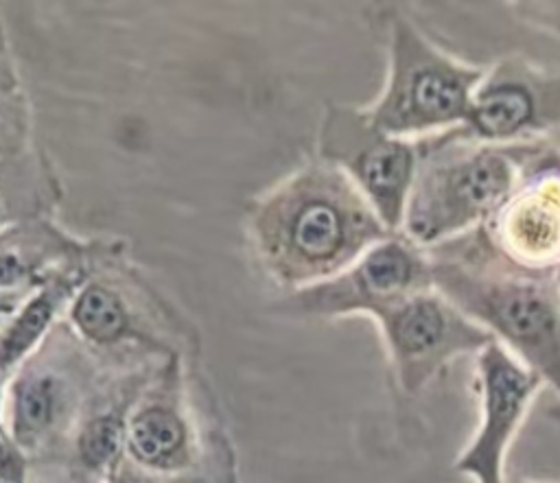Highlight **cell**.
Masks as SVG:
<instances>
[{
  "label": "cell",
  "instance_id": "obj_1",
  "mask_svg": "<svg viewBox=\"0 0 560 483\" xmlns=\"http://www.w3.org/2000/svg\"><path fill=\"white\" fill-rule=\"evenodd\" d=\"M427 254L433 288L560 396L556 273H529L503 262L479 229L427 249Z\"/></svg>",
  "mask_w": 560,
  "mask_h": 483
},
{
  "label": "cell",
  "instance_id": "obj_2",
  "mask_svg": "<svg viewBox=\"0 0 560 483\" xmlns=\"http://www.w3.org/2000/svg\"><path fill=\"white\" fill-rule=\"evenodd\" d=\"M538 142L486 144L451 129L418 140L420 162L398 232L427 251L481 227L512 192Z\"/></svg>",
  "mask_w": 560,
  "mask_h": 483
},
{
  "label": "cell",
  "instance_id": "obj_3",
  "mask_svg": "<svg viewBox=\"0 0 560 483\" xmlns=\"http://www.w3.org/2000/svg\"><path fill=\"white\" fill-rule=\"evenodd\" d=\"M486 66H472L440 48L413 17L387 15V76L370 120L398 138L422 140L459 127Z\"/></svg>",
  "mask_w": 560,
  "mask_h": 483
},
{
  "label": "cell",
  "instance_id": "obj_4",
  "mask_svg": "<svg viewBox=\"0 0 560 483\" xmlns=\"http://www.w3.org/2000/svg\"><path fill=\"white\" fill-rule=\"evenodd\" d=\"M389 234L335 168L304 175L280 203V260L291 275L335 273Z\"/></svg>",
  "mask_w": 560,
  "mask_h": 483
},
{
  "label": "cell",
  "instance_id": "obj_5",
  "mask_svg": "<svg viewBox=\"0 0 560 483\" xmlns=\"http://www.w3.org/2000/svg\"><path fill=\"white\" fill-rule=\"evenodd\" d=\"M383 337L398 391L422 393L457 356L477 354L492 339L440 291L424 288L370 315Z\"/></svg>",
  "mask_w": 560,
  "mask_h": 483
},
{
  "label": "cell",
  "instance_id": "obj_6",
  "mask_svg": "<svg viewBox=\"0 0 560 483\" xmlns=\"http://www.w3.org/2000/svg\"><path fill=\"white\" fill-rule=\"evenodd\" d=\"M451 131L486 144L551 140L560 133V72L518 52L492 61L472 92L468 118Z\"/></svg>",
  "mask_w": 560,
  "mask_h": 483
},
{
  "label": "cell",
  "instance_id": "obj_7",
  "mask_svg": "<svg viewBox=\"0 0 560 483\" xmlns=\"http://www.w3.org/2000/svg\"><path fill=\"white\" fill-rule=\"evenodd\" d=\"M477 229L503 262L529 273H556L560 264V149L551 140L536 144L512 192Z\"/></svg>",
  "mask_w": 560,
  "mask_h": 483
},
{
  "label": "cell",
  "instance_id": "obj_8",
  "mask_svg": "<svg viewBox=\"0 0 560 483\" xmlns=\"http://www.w3.org/2000/svg\"><path fill=\"white\" fill-rule=\"evenodd\" d=\"M322 151L346 168L381 223L398 232L420 162L418 140L378 129L368 111L332 107L324 125Z\"/></svg>",
  "mask_w": 560,
  "mask_h": 483
},
{
  "label": "cell",
  "instance_id": "obj_9",
  "mask_svg": "<svg viewBox=\"0 0 560 483\" xmlns=\"http://www.w3.org/2000/svg\"><path fill=\"white\" fill-rule=\"evenodd\" d=\"M540 387L545 382L499 341L483 345L475 354L479 424L457 455L455 472L472 483H505L510 446Z\"/></svg>",
  "mask_w": 560,
  "mask_h": 483
},
{
  "label": "cell",
  "instance_id": "obj_10",
  "mask_svg": "<svg viewBox=\"0 0 560 483\" xmlns=\"http://www.w3.org/2000/svg\"><path fill=\"white\" fill-rule=\"evenodd\" d=\"M424 288H433L429 254L394 232L363 251L339 278L308 291L302 306L319 315H372Z\"/></svg>",
  "mask_w": 560,
  "mask_h": 483
},
{
  "label": "cell",
  "instance_id": "obj_11",
  "mask_svg": "<svg viewBox=\"0 0 560 483\" xmlns=\"http://www.w3.org/2000/svg\"><path fill=\"white\" fill-rule=\"evenodd\" d=\"M125 444L131 459L158 472H173L188 466V426L166 404H147L136 411L125 428Z\"/></svg>",
  "mask_w": 560,
  "mask_h": 483
},
{
  "label": "cell",
  "instance_id": "obj_12",
  "mask_svg": "<svg viewBox=\"0 0 560 483\" xmlns=\"http://www.w3.org/2000/svg\"><path fill=\"white\" fill-rule=\"evenodd\" d=\"M63 387L52 374L31 372L11 389V435L15 448H33L55 424Z\"/></svg>",
  "mask_w": 560,
  "mask_h": 483
},
{
  "label": "cell",
  "instance_id": "obj_13",
  "mask_svg": "<svg viewBox=\"0 0 560 483\" xmlns=\"http://www.w3.org/2000/svg\"><path fill=\"white\" fill-rule=\"evenodd\" d=\"M74 321L79 330L90 341L96 343L116 341L127 326V317L120 302L101 286H92L81 293L74 306Z\"/></svg>",
  "mask_w": 560,
  "mask_h": 483
},
{
  "label": "cell",
  "instance_id": "obj_14",
  "mask_svg": "<svg viewBox=\"0 0 560 483\" xmlns=\"http://www.w3.org/2000/svg\"><path fill=\"white\" fill-rule=\"evenodd\" d=\"M125 428L127 424H122V420L114 413L96 415L85 422L77 439V452L81 463L90 470L107 468L125 444Z\"/></svg>",
  "mask_w": 560,
  "mask_h": 483
},
{
  "label": "cell",
  "instance_id": "obj_15",
  "mask_svg": "<svg viewBox=\"0 0 560 483\" xmlns=\"http://www.w3.org/2000/svg\"><path fill=\"white\" fill-rule=\"evenodd\" d=\"M50 315L52 302L48 295H42L13 321V326H9L0 341V369L15 365L31 350L50 321Z\"/></svg>",
  "mask_w": 560,
  "mask_h": 483
},
{
  "label": "cell",
  "instance_id": "obj_16",
  "mask_svg": "<svg viewBox=\"0 0 560 483\" xmlns=\"http://www.w3.org/2000/svg\"><path fill=\"white\" fill-rule=\"evenodd\" d=\"M510 7L521 22L560 37V0H521Z\"/></svg>",
  "mask_w": 560,
  "mask_h": 483
},
{
  "label": "cell",
  "instance_id": "obj_17",
  "mask_svg": "<svg viewBox=\"0 0 560 483\" xmlns=\"http://www.w3.org/2000/svg\"><path fill=\"white\" fill-rule=\"evenodd\" d=\"M0 483H26V466L15 446L0 444Z\"/></svg>",
  "mask_w": 560,
  "mask_h": 483
},
{
  "label": "cell",
  "instance_id": "obj_18",
  "mask_svg": "<svg viewBox=\"0 0 560 483\" xmlns=\"http://www.w3.org/2000/svg\"><path fill=\"white\" fill-rule=\"evenodd\" d=\"M107 483H158V481H153L149 474H140L133 470H118L112 474Z\"/></svg>",
  "mask_w": 560,
  "mask_h": 483
},
{
  "label": "cell",
  "instance_id": "obj_19",
  "mask_svg": "<svg viewBox=\"0 0 560 483\" xmlns=\"http://www.w3.org/2000/svg\"><path fill=\"white\" fill-rule=\"evenodd\" d=\"M20 275V267L13 258H0V284H11Z\"/></svg>",
  "mask_w": 560,
  "mask_h": 483
},
{
  "label": "cell",
  "instance_id": "obj_20",
  "mask_svg": "<svg viewBox=\"0 0 560 483\" xmlns=\"http://www.w3.org/2000/svg\"><path fill=\"white\" fill-rule=\"evenodd\" d=\"M549 417L560 426V396H558V400L549 407Z\"/></svg>",
  "mask_w": 560,
  "mask_h": 483
},
{
  "label": "cell",
  "instance_id": "obj_21",
  "mask_svg": "<svg viewBox=\"0 0 560 483\" xmlns=\"http://www.w3.org/2000/svg\"><path fill=\"white\" fill-rule=\"evenodd\" d=\"M551 142H553V144L560 149V133H558V136H553V138H551Z\"/></svg>",
  "mask_w": 560,
  "mask_h": 483
},
{
  "label": "cell",
  "instance_id": "obj_22",
  "mask_svg": "<svg viewBox=\"0 0 560 483\" xmlns=\"http://www.w3.org/2000/svg\"><path fill=\"white\" fill-rule=\"evenodd\" d=\"M4 315H7V310L0 306V328H2V319H4Z\"/></svg>",
  "mask_w": 560,
  "mask_h": 483
},
{
  "label": "cell",
  "instance_id": "obj_23",
  "mask_svg": "<svg viewBox=\"0 0 560 483\" xmlns=\"http://www.w3.org/2000/svg\"><path fill=\"white\" fill-rule=\"evenodd\" d=\"M556 282H558V288H560V264H558V269H556Z\"/></svg>",
  "mask_w": 560,
  "mask_h": 483
},
{
  "label": "cell",
  "instance_id": "obj_24",
  "mask_svg": "<svg viewBox=\"0 0 560 483\" xmlns=\"http://www.w3.org/2000/svg\"><path fill=\"white\" fill-rule=\"evenodd\" d=\"M228 483H236V479H234V474H230V479H228Z\"/></svg>",
  "mask_w": 560,
  "mask_h": 483
},
{
  "label": "cell",
  "instance_id": "obj_25",
  "mask_svg": "<svg viewBox=\"0 0 560 483\" xmlns=\"http://www.w3.org/2000/svg\"><path fill=\"white\" fill-rule=\"evenodd\" d=\"M556 483H560V481H556Z\"/></svg>",
  "mask_w": 560,
  "mask_h": 483
}]
</instances>
